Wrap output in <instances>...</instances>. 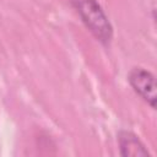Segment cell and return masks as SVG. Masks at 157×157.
Returning <instances> with one entry per match:
<instances>
[{"label":"cell","mask_w":157,"mask_h":157,"mask_svg":"<svg viewBox=\"0 0 157 157\" xmlns=\"http://www.w3.org/2000/svg\"><path fill=\"white\" fill-rule=\"evenodd\" d=\"M120 155L124 157H141L148 156L147 150L145 148L144 144L130 131H120L118 135Z\"/></svg>","instance_id":"3"},{"label":"cell","mask_w":157,"mask_h":157,"mask_svg":"<svg viewBox=\"0 0 157 157\" xmlns=\"http://www.w3.org/2000/svg\"><path fill=\"white\" fill-rule=\"evenodd\" d=\"M128 80H129V83L131 85V87L134 88V91L144 101H146L151 105V108L156 109L157 86H156L155 76L150 71H147L142 67H134L129 72Z\"/></svg>","instance_id":"2"},{"label":"cell","mask_w":157,"mask_h":157,"mask_svg":"<svg viewBox=\"0 0 157 157\" xmlns=\"http://www.w3.org/2000/svg\"><path fill=\"white\" fill-rule=\"evenodd\" d=\"M72 4L91 33L102 43H108L113 37V28L101 5L96 0H72Z\"/></svg>","instance_id":"1"}]
</instances>
